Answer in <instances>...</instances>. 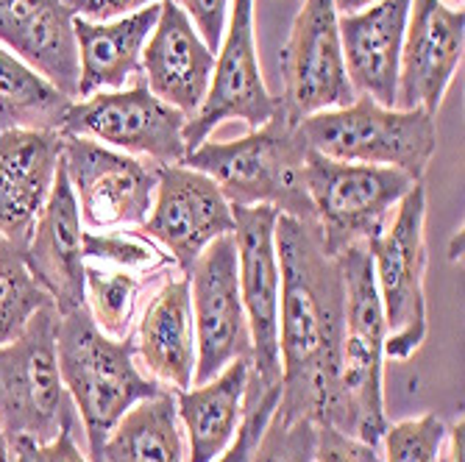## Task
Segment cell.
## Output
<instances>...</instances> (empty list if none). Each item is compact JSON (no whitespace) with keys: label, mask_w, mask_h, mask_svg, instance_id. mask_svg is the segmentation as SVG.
Returning <instances> with one entry per match:
<instances>
[{"label":"cell","mask_w":465,"mask_h":462,"mask_svg":"<svg viewBox=\"0 0 465 462\" xmlns=\"http://www.w3.org/2000/svg\"><path fill=\"white\" fill-rule=\"evenodd\" d=\"M276 254L282 270L276 412L349 435V404L341 388L346 310L341 260L326 251L315 223L287 215L276 221Z\"/></svg>","instance_id":"obj_1"},{"label":"cell","mask_w":465,"mask_h":462,"mask_svg":"<svg viewBox=\"0 0 465 462\" xmlns=\"http://www.w3.org/2000/svg\"><path fill=\"white\" fill-rule=\"evenodd\" d=\"M307 143L279 109L242 140L201 143L184 164L213 179L232 206H273L279 215L315 223L304 182Z\"/></svg>","instance_id":"obj_2"},{"label":"cell","mask_w":465,"mask_h":462,"mask_svg":"<svg viewBox=\"0 0 465 462\" xmlns=\"http://www.w3.org/2000/svg\"><path fill=\"white\" fill-rule=\"evenodd\" d=\"M134 351L132 338H106L87 304L56 318L59 373L87 432L93 462H101L104 440L120 418L137 401L162 393L159 382L134 365Z\"/></svg>","instance_id":"obj_3"},{"label":"cell","mask_w":465,"mask_h":462,"mask_svg":"<svg viewBox=\"0 0 465 462\" xmlns=\"http://www.w3.org/2000/svg\"><path fill=\"white\" fill-rule=\"evenodd\" d=\"M307 148L337 159L379 167H399L420 182L438 148L435 114L424 109H388L357 95L343 109H323L299 123Z\"/></svg>","instance_id":"obj_4"},{"label":"cell","mask_w":465,"mask_h":462,"mask_svg":"<svg viewBox=\"0 0 465 462\" xmlns=\"http://www.w3.org/2000/svg\"><path fill=\"white\" fill-rule=\"evenodd\" d=\"M56 307H42L17 340L0 349V429L15 440L51 443L75 429V404L56 357Z\"/></svg>","instance_id":"obj_5"},{"label":"cell","mask_w":465,"mask_h":462,"mask_svg":"<svg viewBox=\"0 0 465 462\" xmlns=\"http://www.w3.org/2000/svg\"><path fill=\"white\" fill-rule=\"evenodd\" d=\"M346 284L341 388L349 404V435L379 446L385 429V315L365 242L337 254Z\"/></svg>","instance_id":"obj_6"},{"label":"cell","mask_w":465,"mask_h":462,"mask_svg":"<svg viewBox=\"0 0 465 462\" xmlns=\"http://www.w3.org/2000/svg\"><path fill=\"white\" fill-rule=\"evenodd\" d=\"M304 182L315 209V226L331 257L382 234L393 206L418 184L399 167L337 162L315 151L307 153Z\"/></svg>","instance_id":"obj_7"},{"label":"cell","mask_w":465,"mask_h":462,"mask_svg":"<svg viewBox=\"0 0 465 462\" xmlns=\"http://www.w3.org/2000/svg\"><path fill=\"white\" fill-rule=\"evenodd\" d=\"M427 192L415 184L399 203L396 218L368 242L376 292L385 315V357L410 359L427 340Z\"/></svg>","instance_id":"obj_8"},{"label":"cell","mask_w":465,"mask_h":462,"mask_svg":"<svg viewBox=\"0 0 465 462\" xmlns=\"http://www.w3.org/2000/svg\"><path fill=\"white\" fill-rule=\"evenodd\" d=\"M187 279L198 349L193 385H206L234 359H251V331L240 296L234 234L209 242L187 270Z\"/></svg>","instance_id":"obj_9"},{"label":"cell","mask_w":465,"mask_h":462,"mask_svg":"<svg viewBox=\"0 0 465 462\" xmlns=\"http://www.w3.org/2000/svg\"><path fill=\"white\" fill-rule=\"evenodd\" d=\"M187 117L159 101L145 84L132 90L95 93L70 103L62 120V137H87L112 148L151 156L159 164H179L187 156Z\"/></svg>","instance_id":"obj_10"},{"label":"cell","mask_w":465,"mask_h":462,"mask_svg":"<svg viewBox=\"0 0 465 462\" xmlns=\"http://www.w3.org/2000/svg\"><path fill=\"white\" fill-rule=\"evenodd\" d=\"M240 296L251 331V373L262 385H279V299L282 270L276 254V221L273 206H232Z\"/></svg>","instance_id":"obj_11"},{"label":"cell","mask_w":465,"mask_h":462,"mask_svg":"<svg viewBox=\"0 0 465 462\" xmlns=\"http://www.w3.org/2000/svg\"><path fill=\"white\" fill-rule=\"evenodd\" d=\"M334 0H304L284 48V101L279 112L299 125L323 109L354 103Z\"/></svg>","instance_id":"obj_12"},{"label":"cell","mask_w":465,"mask_h":462,"mask_svg":"<svg viewBox=\"0 0 465 462\" xmlns=\"http://www.w3.org/2000/svg\"><path fill=\"white\" fill-rule=\"evenodd\" d=\"M276 109L279 103L265 90L257 42H253V0H232L229 25L215 54L206 98L184 125L187 153L206 143L223 120H242L251 129H260L276 114Z\"/></svg>","instance_id":"obj_13"},{"label":"cell","mask_w":465,"mask_h":462,"mask_svg":"<svg viewBox=\"0 0 465 462\" xmlns=\"http://www.w3.org/2000/svg\"><path fill=\"white\" fill-rule=\"evenodd\" d=\"M62 162L87 229L143 226L153 206L156 171L87 137H64Z\"/></svg>","instance_id":"obj_14"},{"label":"cell","mask_w":465,"mask_h":462,"mask_svg":"<svg viewBox=\"0 0 465 462\" xmlns=\"http://www.w3.org/2000/svg\"><path fill=\"white\" fill-rule=\"evenodd\" d=\"M143 231L171 251L187 273L209 242L234 231L232 203L206 173L182 164H159L156 203Z\"/></svg>","instance_id":"obj_15"},{"label":"cell","mask_w":465,"mask_h":462,"mask_svg":"<svg viewBox=\"0 0 465 462\" xmlns=\"http://www.w3.org/2000/svg\"><path fill=\"white\" fill-rule=\"evenodd\" d=\"M462 9H449L443 0H412L401 42L393 109L438 112L462 62Z\"/></svg>","instance_id":"obj_16"},{"label":"cell","mask_w":465,"mask_h":462,"mask_svg":"<svg viewBox=\"0 0 465 462\" xmlns=\"http://www.w3.org/2000/svg\"><path fill=\"white\" fill-rule=\"evenodd\" d=\"M81 215L64 171V162L56 167L54 190L48 203L36 218V226L23 248L31 276L45 287L59 315L84 307V248H81Z\"/></svg>","instance_id":"obj_17"},{"label":"cell","mask_w":465,"mask_h":462,"mask_svg":"<svg viewBox=\"0 0 465 462\" xmlns=\"http://www.w3.org/2000/svg\"><path fill=\"white\" fill-rule=\"evenodd\" d=\"M140 62L148 81L145 87L159 101L179 109L187 120L201 109L213 81L215 54L203 45L195 25L173 0H162L159 20Z\"/></svg>","instance_id":"obj_18"},{"label":"cell","mask_w":465,"mask_h":462,"mask_svg":"<svg viewBox=\"0 0 465 462\" xmlns=\"http://www.w3.org/2000/svg\"><path fill=\"white\" fill-rule=\"evenodd\" d=\"M64 137L12 129L0 134V237L25 248L54 190Z\"/></svg>","instance_id":"obj_19"},{"label":"cell","mask_w":465,"mask_h":462,"mask_svg":"<svg viewBox=\"0 0 465 462\" xmlns=\"http://www.w3.org/2000/svg\"><path fill=\"white\" fill-rule=\"evenodd\" d=\"M412 0H376L373 6L337 17L346 75L354 95L396 106L399 59Z\"/></svg>","instance_id":"obj_20"},{"label":"cell","mask_w":465,"mask_h":462,"mask_svg":"<svg viewBox=\"0 0 465 462\" xmlns=\"http://www.w3.org/2000/svg\"><path fill=\"white\" fill-rule=\"evenodd\" d=\"M73 20L64 0H0V42L70 101L78 98Z\"/></svg>","instance_id":"obj_21"},{"label":"cell","mask_w":465,"mask_h":462,"mask_svg":"<svg viewBox=\"0 0 465 462\" xmlns=\"http://www.w3.org/2000/svg\"><path fill=\"white\" fill-rule=\"evenodd\" d=\"M162 4H151L134 15L112 23H93L75 17L78 42V98H90L98 90H120L140 70L143 48L159 20Z\"/></svg>","instance_id":"obj_22"},{"label":"cell","mask_w":465,"mask_h":462,"mask_svg":"<svg viewBox=\"0 0 465 462\" xmlns=\"http://www.w3.org/2000/svg\"><path fill=\"white\" fill-rule=\"evenodd\" d=\"M137 351L159 382L173 385L176 390H187L193 385L198 349L187 276L167 281L148 304L140 320Z\"/></svg>","instance_id":"obj_23"},{"label":"cell","mask_w":465,"mask_h":462,"mask_svg":"<svg viewBox=\"0 0 465 462\" xmlns=\"http://www.w3.org/2000/svg\"><path fill=\"white\" fill-rule=\"evenodd\" d=\"M248 376L251 359H234L206 385L179 390L176 409L190 435L187 462H215L229 448L245 412Z\"/></svg>","instance_id":"obj_24"},{"label":"cell","mask_w":465,"mask_h":462,"mask_svg":"<svg viewBox=\"0 0 465 462\" xmlns=\"http://www.w3.org/2000/svg\"><path fill=\"white\" fill-rule=\"evenodd\" d=\"M101 462H184L176 396L162 390L137 401L106 435Z\"/></svg>","instance_id":"obj_25"},{"label":"cell","mask_w":465,"mask_h":462,"mask_svg":"<svg viewBox=\"0 0 465 462\" xmlns=\"http://www.w3.org/2000/svg\"><path fill=\"white\" fill-rule=\"evenodd\" d=\"M70 103L51 81L0 48V134L12 129L59 132Z\"/></svg>","instance_id":"obj_26"},{"label":"cell","mask_w":465,"mask_h":462,"mask_svg":"<svg viewBox=\"0 0 465 462\" xmlns=\"http://www.w3.org/2000/svg\"><path fill=\"white\" fill-rule=\"evenodd\" d=\"M51 304L45 287L25 265L23 245L0 237V349L17 340L28 320Z\"/></svg>","instance_id":"obj_27"},{"label":"cell","mask_w":465,"mask_h":462,"mask_svg":"<svg viewBox=\"0 0 465 462\" xmlns=\"http://www.w3.org/2000/svg\"><path fill=\"white\" fill-rule=\"evenodd\" d=\"M140 281L129 273H101L87 268L84 273V296L90 299V315L95 326L112 340L132 338V315L137 304Z\"/></svg>","instance_id":"obj_28"},{"label":"cell","mask_w":465,"mask_h":462,"mask_svg":"<svg viewBox=\"0 0 465 462\" xmlns=\"http://www.w3.org/2000/svg\"><path fill=\"white\" fill-rule=\"evenodd\" d=\"M318 427L307 418H284L273 409L251 462H312Z\"/></svg>","instance_id":"obj_29"},{"label":"cell","mask_w":465,"mask_h":462,"mask_svg":"<svg viewBox=\"0 0 465 462\" xmlns=\"http://www.w3.org/2000/svg\"><path fill=\"white\" fill-rule=\"evenodd\" d=\"M446 427L435 412L393 424L385 429L382 462H440Z\"/></svg>","instance_id":"obj_30"},{"label":"cell","mask_w":465,"mask_h":462,"mask_svg":"<svg viewBox=\"0 0 465 462\" xmlns=\"http://www.w3.org/2000/svg\"><path fill=\"white\" fill-rule=\"evenodd\" d=\"M279 385H262L257 376H248V388H245V412L242 421L237 427L234 440L229 443V448L215 459V462H251L253 448H257V440L268 424V418L273 415L276 404H279Z\"/></svg>","instance_id":"obj_31"},{"label":"cell","mask_w":465,"mask_h":462,"mask_svg":"<svg viewBox=\"0 0 465 462\" xmlns=\"http://www.w3.org/2000/svg\"><path fill=\"white\" fill-rule=\"evenodd\" d=\"M81 248H84V260L95 257L106 262H117L125 268H143L151 265L153 260V248L125 237V234H95V231H84L81 234Z\"/></svg>","instance_id":"obj_32"},{"label":"cell","mask_w":465,"mask_h":462,"mask_svg":"<svg viewBox=\"0 0 465 462\" xmlns=\"http://www.w3.org/2000/svg\"><path fill=\"white\" fill-rule=\"evenodd\" d=\"M312 462H382L373 443L351 437L334 427H318Z\"/></svg>","instance_id":"obj_33"},{"label":"cell","mask_w":465,"mask_h":462,"mask_svg":"<svg viewBox=\"0 0 465 462\" xmlns=\"http://www.w3.org/2000/svg\"><path fill=\"white\" fill-rule=\"evenodd\" d=\"M173 4L190 17L198 36L203 39V45L213 54H218L223 31H226L229 0H173Z\"/></svg>","instance_id":"obj_34"},{"label":"cell","mask_w":465,"mask_h":462,"mask_svg":"<svg viewBox=\"0 0 465 462\" xmlns=\"http://www.w3.org/2000/svg\"><path fill=\"white\" fill-rule=\"evenodd\" d=\"M12 462H93L81 454L75 446L73 429L59 432L51 443H31V440H15L12 443Z\"/></svg>","instance_id":"obj_35"},{"label":"cell","mask_w":465,"mask_h":462,"mask_svg":"<svg viewBox=\"0 0 465 462\" xmlns=\"http://www.w3.org/2000/svg\"><path fill=\"white\" fill-rule=\"evenodd\" d=\"M153 0H64V6L84 20L93 23H109L112 17H125L134 15L145 6H151Z\"/></svg>","instance_id":"obj_36"},{"label":"cell","mask_w":465,"mask_h":462,"mask_svg":"<svg viewBox=\"0 0 465 462\" xmlns=\"http://www.w3.org/2000/svg\"><path fill=\"white\" fill-rule=\"evenodd\" d=\"M462 440H465V424L460 418L451 429V440H449V462H462Z\"/></svg>","instance_id":"obj_37"},{"label":"cell","mask_w":465,"mask_h":462,"mask_svg":"<svg viewBox=\"0 0 465 462\" xmlns=\"http://www.w3.org/2000/svg\"><path fill=\"white\" fill-rule=\"evenodd\" d=\"M376 0H334V9L343 12V15H354V12H362L368 6H373Z\"/></svg>","instance_id":"obj_38"},{"label":"cell","mask_w":465,"mask_h":462,"mask_svg":"<svg viewBox=\"0 0 465 462\" xmlns=\"http://www.w3.org/2000/svg\"><path fill=\"white\" fill-rule=\"evenodd\" d=\"M0 462H12V446H9V437L0 429Z\"/></svg>","instance_id":"obj_39"},{"label":"cell","mask_w":465,"mask_h":462,"mask_svg":"<svg viewBox=\"0 0 465 462\" xmlns=\"http://www.w3.org/2000/svg\"><path fill=\"white\" fill-rule=\"evenodd\" d=\"M451 4H454V6H460V9H462V0H451Z\"/></svg>","instance_id":"obj_40"}]
</instances>
